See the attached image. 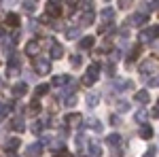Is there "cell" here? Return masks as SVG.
<instances>
[{"mask_svg":"<svg viewBox=\"0 0 159 157\" xmlns=\"http://www.w3.org/2000/svg\"><path fill=\"white\" fill-rule=\"evenodd\" d=\"M4 24L9 25V28H17V25H19V15H17V13H9V15L4 17Z\"/></svg>","mask_w":159,"mask_h":157,"instance_id":"19","label":"cell"},{"mask_svg":"<svg viewBox=\"0 0 159 157\" xmlns=\"http://www.w3.org/2000/svg\"><path fill=\"white\" fill-rule=\"evenodd\" d=\"M51 58H53V60H61V58H64V47H61L60 43H53V45H51V53H49Z\"/></svg>","mask_w":159,"mask_h":157,"instance_id":"10","label":"cell"},{"mask_svg":"<svg viewBox=\"0 0 159 157\" xmlns=\"http://www.w3.org/2000/svg\"><path fill=\"white\" fill-rule=\"evenodd\" d=\"M87 125H89L93 132H98V134L102 132V123H100V119H93V117H91V119H87Z\"/></svg>","mask_w":159,"mask_h":157,"instance_id":"27","label":"cell"},{"mask_svg":"<svg viewBox=\"0 0 159 157\" xmlns=\"http://www.w3.org/2000/svg\"><path fill=\"white\" fill-rule=\"evenodd\" d=\"M136 102H140V104H148L151 102V96H148L147 89H140V91H136Z\"/></svg>","mask_w":159,"mask_h":157,"instance_id":"20","label":"cell"},{"mask_svg":"<svg viewBox=\"0 0 159 157\" xmlns=\"http://www.w3.org/2000/svg\"><path fill=\"white\" fill-rule=\"evenodd\" d=\"M98 74H100V64H91V66L87 68V72L83 74L81 83L85 85V87H91V85L98 81Z\"/></svg>","mask_w":159,"mask_h":157,"instance_id":"1","label":"cell"},{"mask_svg":"<svg viewBox=\"0 0 159 157\" xmlns=\"http://www.w3.org/2000/svg\"><path fill=\"white\" fill-rule=\"evenodd\" d=\"M148 85H153V87H159V79H153V81H151Z\"/></svg>","mask_w":159,"mask_h":157,"instance_id":"45","label":"cell"},{"mask_svg":"<svg viewBox=\"0 0 159 157\" xmlns=\"http://www.w3.org/2000/svg\"><path fill=\"white\" fill-rule=\"evenodd\" d=\"M28 28H30L32 32H36V30H38V19H30V24H28Z\"/></svg>","mask_w":159,"mask_h":157,"instance_id":"41","label":"cell"},{"mask_svg":"<svg viewBox=\"0 0 159 157\" xmlns=\"http://www.w3.org/2000/svg\"><path fill=\"white\" fill-rule=\"evenodd\" d=\"M129 0H119V9H129Z\"/></svg>","mask_w":159,"mask_h":157,"instance_id":"42","label":"cell"},{"mask_svg":"<svg viewBox=\"0 0 159 157\" xmlns=\"http://www.w3.org/2000/svg\"><path fill=\"white\" fill-rule=\"evenodd\" d=\"M74 104H76V94H72V91L66 94L64 96V106H74Z\"/></svg>","mask_w":159,"mask_h":157,"instance_id":"28","label":"cell"},{"mask_svg":"<svg viewBox=\"0 0 159 157\" xmlns=\"http://www.w3.org/2000/svg\"><path fill=\"white\" fill-rule=\"evenodd\" d=\"M19 74V66L17 64H9V76H17Z\"/></svg>","mask_w":159,"mask_h":157,"instance_id":"36","label":"cell"},{"mask_svg":"<svg viewBox=\"0 0 159 157\" xmlns=\"http://www.w3.org/2000/svg\"><path fill=\"white\" fill-rule=\"evenodd\" d=\"M153 70H155V62H153V60H147V62L140 64V72H142V76H147V72L151 74Z\"/></svg>","mask_w":159,"mask_h":157,"instance_id":"18","label":"cell"},{"mask_svg":"<svg viewBox=\"0 0 159 157\" xmlns=\"http://www.w3.org/2000/svg\"><path fill=\"white\" fill-rule=\"evenodd\" d=\"M38 51H40V43H38V40H30V43L25 45V53L32 55V58H36Z\"/></svg>","mask_w":159,"mask_h":157,"instance_id":"7","label":"cell"},{"mask_svg":"<svg viewBox=\"0 0 159 157\" xmlns=\"http://www.w3.org/2000/svg\"><path fill=\"white\" fill-rule=\"evenodd\" d=\"M85 140H87V138L83 136V134H79V136H76V146H79V151L85 146Z\"/></svg>","mask_w":159,"mask_h":157,"instance_id":"38","label":"cell"},{"mask_svg":"<svg viewBox=\"0 0 159 157\" xmlns=\"http://www.w3.org/2000/svg\"><path fill=\"white\" fill-rule=\"evenodd\" d=\"M106 145L112 146V149L121 146V136H119V134H110V136H106Z\"/></svg>","mask_w":159,"mask_h":157,"instance_id":"22","label":"cell"},{"mask_svg":"<svg viewBox=\"0 0 159 157\" xmlns=\"http://www.w3.org/2000/svg\"><path fill=\"white\" fill-rule=\"evenodd\" d=\"M11 127L15 130V132H24V130H25V123H24V119H21V117H15V119L11 121Z\"/></svg>","mask_w":159,"mask_h":157,"instance_id":"25","label":"cell"},{"mask_svg":"<svg viewBox=\"0 0 159 157\" xmlns=\"http://www.w3.org/2000/svg\"><path fill=\"white\" fill-rule=\"evenodd\" d=\"M100 155H102V146H100V142L91 140V142H89V155L87 157H100Z\"/></svg>","mask_w":159,"mask_h":157,"instance_id":"15","label":"cell"},{"mask_svg":"<svg viewBox=\"0 0 159 157\" xmlns=\"http://www.w3.org/2000/svg\"><path fill=\"white\" fill-rule=\"evenodd\" d=\"M25 91H28V85H25V83H17V85H15V87L11 89L13 98H21V96H25Z\"/></svg>","mask_w":159,"mask_h":157,"instance_id":"14","label":"cell"},{"mask_svg":"<svg viewBox=\"0 0 159 157\" xmlns=\"http://www.w3.org/2000/svg\"><path fill=\"white\" fill-rule=\"evenodd\" d=\"M55 157H70V153H68V151L64 149V151H60V153H57V155H55Z\"/></svg>","mask_w":159,"mask_h":157,"instance_id":"44","label":"cell"},{"mask_svg":"<svg viewBox=\"0 0 159 157\" xmlns=\"http://www.w3.org/2000/svg\"><path fill=\"white\" fill-rule=\"evenodd\" d=\"M76 2L79 0H66V4H70V7H76Z\"/></svg>","mask_w":159,"mask_h":157,"instance_id":"47","label":"cell"},{"mask_svg":"<svg viewBox=\"0 0 159 157\" xmlns=\"http://www.w3.org/2000/svg\"><path fill=\"white\" fill-rule=\"evenodd\" d=\"M93 43H96V38H93V36H81L79 49H83V51H87V49H91V47H93Z\"/></svg>","mask_w":159,"mask_h":157,"instance_id":"17","label":"cell"},{"mask_svg":"<svg viewBox=\"0 0 159 157\" xmlns=\"http://www.w3.org/2000/svg\"><path fill=\"white\" fill-rule=\"evenodd\" d=\"M144 157H155V146H153V145L148 146V151L144 153Z\"/></svg>","mask_w":159,"mask_h":157,"instance_id":"43","label":"cell"},{"mask_svg":"<svg viewBox=\"0 0 159 157\" xmlns=\"http://www.w3.org/2000/svg\"><path fill=\"white\" fill-rule=\"evenodd\" d=\"M121 60V49H112L110 51V62H119Z\"/></svg>","mask_w":159,"mask_h":157,"instance_id":"34","label":"cell"},{"mask_svg":"<svg viewBox=\"0 0 159 157\" xmlns=\"http://www.w3.org/2000/svg\"><path fill=\"white\" fill-rule=\"evenodd\" d=\"M159 38V25H151L148 30H144L140 34V43H148V40H155Z\"/></svg>","mask_w":159,"mask_h":157,"instance_id":"4","label":"cell"},{"mask_svg":"<svg viewBox=\"0 0 159 157\" xmlns=\"http://www.w3.org/2000/svg\"><path fill=\"white\" fill-rule=\"evenodd\" d=\"M34 70H36V74H40V76L49 74V72H51V62L47 60V58H40V55H36V58H34Z\"/></svg>","mask_w":159,"mask_h":157,"instance_id":"2","label":"cell"},{"mask_svg":"<svg viewBox=\"0 0 159 157\" xmlns=\"http://www.w3.org/2000/svg\"><path fill=\"white\" fill-rule=\"evenodd\" d=\"M19 145H21V140H19L17 136H13V138H7V140H4V149H7V151H17Z\"/></svg>","mask_w":159,"mask_h":157,"instance_id":"9","label":"cell"},{"mask_svg":"<svg viewBox=\"0 0 159 157\" xmlns=\"http://www.w3.org/2000/svg\"><path fill=\"white\" fill-rule=\"evenodd\" d=\"M11 106H13V104H0V121L11 113Z\"/></svg>","mask_w":159,"mask_h":157,"instance_id":"31","label":"cell"},{"mask_svg":"<svg viewBox=\"0 0 159 157\" xmlns=\"http://www.w3.org/2000/svg\"><path fill=\"white\" fill-rule=\"evenodd\" d=\"M64 121H66L68 125H81V123H83V117H81L79 113H68V115L64 117Z\"/></svg>","mask_w":159,"mask_h":157,"instance_id":"8","label":"cell"},{"mask_svg":"<svg viewBox=\"0 0 159 157\" xmlns=\"http://www.w3.org/2000/svg\"><path fill=\"white\" fill-rule=\"evenodd\" d=\"M117 110H119V113H127V110H129V102H125V100L117 102Z\"/></svg>","mask_w":159,"mask_h":157,"instance_id":"33","label":"cell"},{"mask_svg":"<svg viewBox=\"0 0 159 157\" xmlns=\"http://www.w3.org/2000/svg\"><path fill=\"white\" fill-rule=\"evenodd\" d=\"M81 36V28H70L68 32H66V38H70V40H74V38Z\"/></svg>","mask_w":159,"mask_h":157,"instance_id":"30","label":"cell"},{"mask_svg":"<svg viewBox=\"0 0 159 157\" xmlns=\"http://www.w3.org/2000/svg\"><path fill=\"white\" fill-rule=\"evenodd\" d=\"M70 64L72 66H81L83 64V55H70Z\"/></svg>","mask_w":159,"mask_h":157,"instance_id":"35","label":"cell"},{"mask_svg":"<svg viewBox=\"0 0 159 157\" xmlns=\"http://www.w3.org/2000/svg\"><path fill=\"white\" fill-rule=\"evenodd\" d=\"M38 113H40V104H38V100H32V102L28 104V115L34 117V115H38Z\"/></svg>","mask_w":159,"mask_h":157,"instance_id":"26","label":"cell"},{"mask_svg":"<svg viewBox=\"0 0 159 157\" xmlns=\"http://www.w3.org/2000/svg\"><path fill=\"white\" fill-rule=\"evenodd\" d=\"M104 2H108V0H104Z\"/></svg>","mask_w":159,"mask_h":157,"instance_id":"49","label":"cell"},{"mask_svg":"<svg viewBox=\"0 0 159 157\" xmlns=\"http://www.w3.org/2000/svg\"><path fill=\"white\" fill-rule=\"evenodd\" d=\"M100 17H102V19H106V21H108V19H112V17H115V9H102V11H100Z\"/></svg>","mask_w":159,"mask_h":157,"instance_id":"29","label":"cell"},{"mask_svg":"<svg viewBox=\"0 0 159 157\" xmlns=\"http://www.w3.org/2000/svg\"><path fill=\"white\" fill-rule=\"evenodd\" d=\"M30 130H32L34 134H40L43 130H45V125H43V121H36V123H32V125H30Z\"/></svg>","mask_w":159,"mask_h":157,"instance_id":"32","label":"cell"},{"mask_svg":"<svg viewBox=\"0 0 159 157\" xmlns=\"http://www.w3.org/2000/svg\"><path fill=\"white\" fill-rule=\"evenodd\" d=\"M138 136L142 138V140H148V138H153V127L151 125H140V130H138Z\"/></svg>","mask_w":159,"mask_h":157,"instance_id":"13","label":"cell"},{"mask_svg":"<svg viewBox=\"0 0 159 157\" xmlns=\"http://www.w3.org/2000/svg\"><path fill=\"white\" fill-rule=\"evenodd\" d=\"M45 94H49V85H38L36 87V96H45Z\"/></svg>","mask_w":159,"mask_h":157,"instance_id":"37","label":"cell"},{"mask_svg":"<svg viewBox=\"0 0 159 157\" xmlns=\"http://www.w3.org/2000/svg\"><path fill=\"white\" fill-rule=\"evenodd\" d=\"M110 125H112V127H117V125H121V119H119L117 115H110Z\"/></svg>","mask_w":159,"mask_h":157,"instance_id":"40","label":"cell"},{"mask_svg":"<svg viewBox=\"0 0 159 157\" xmlns=\"http://www.w3.org/2000/svg\"><path fill=\"white\" fill-rule=\"evenodd\" d=\"M21 11H24L25 15H32V13L36 11V2H34V0H24V2H21Z\"/></svg>","mask_w":159,"mask_h":157,"instance_id":"16","label":"cell"},{"mask_svg":"<svg viewBox=\"0 0 159 157\" xmlns=\"http://www.w3.org/2000/svg\"><path fill=\"white\" fill-rule=\"evenodd\" d=\"M140 49H142V45H134V47H132L129 55H127V66H132V62L138 60V55H140Z\"/></svg>","mask_w":159,"mask_h":157,"instance_id":"21","label":"cell"},{"mask_svg":"<svg viewBox=\"0 0 159 157\" xmlns=\"http://www.w3.org/2000/svg\"><path fill=\"white\" fill-rule=\"evenodd\" d=\"M40 153H43V145L40 142H32V145L25 149V155L28 157H40Z\"/></svg>","mask_w":159,"mask_h":157,"instance_id":"6","label":"cell"},{"mask_svg":"<svg viewBox=\"0 0 159 157\" xmlns=\"http://www.w3.org/2000/svg\"><path fill=\"white\" fill-rule=\"evenodd\" d=\"M98 102H100V94H96V91L93 94H87V106L89 109H96Z\"/></svg>","mask_w":159,"mask_h":157,"instance_id":"24","label":"cell"},{"mask_svg":"<svg viewBox=\"0 0 159 157\" xmlns=\"http://www.w3.org/2000/svg\"><path fill=\"white\" fill-rule=\"evenodd\" d=\"M93 19H96V13H93V9L89 7V0H87L85 2V11H83V15H81V21H83V25H91Z\"/></svg>","mask_w":159,"mask_h":157,"instance_id":"5","label":"cell"},{"mask_svg":"<svg viewBox=\"0 0 159 157\" xmlns=\"http://www.w3.org/2000/svg\"><path fill=\"white\" fill-rule=\"evenodd\" d=\"M134 119H136V123H142V125H144V123H147V119H148V110L147 109H140L134 115Z\"/></svg>","mask_w":159,"mask_h":157,"instance_id":"23","label":"cell"},{"mask_svg":"<svg viewBox=\"0 0 159 157\" xmlns=\"http://www.w3.org/2000/svg\"><path fill=\"white\" fill-rule=\"evenodd\" d=\"M70 83V76L68 74H57V76H53V81H51V85L53 87H64V85Z\"/></svg>","mask_w":159,"mask_h":157,"instance_id":"11","label":"cell"},{"mask_svg":"<svg viewBox=\"0 0 159 157\" xmlns=\"http://www.w3.org/2000/svg\"><path fill=\"white\" fill-rule=\"evenodd\" d=\"M60 13H61L60 2H49V4H47V15H49V17H60Z\"/></svg>","mask_w":159,"mask_h":157,"instance_id":"12","label":"cell"},{"mask_svg":"<svg viewBox=\"0 0 159 157\" xmlns=\"http://www.w3.org/2000/svg\"><path fill=\"white\" fill-rule=\"evenodd\" d=\"M148 21V15L144 11H138V13H134L129 19H127V25H134V28H140V25H144Z\"/></svg>","mask_w":159,"mask_h":157,"instance_id":"3","label":"cell"},{"mask_svg":"<svg viewBox=\"0 0 159 157\" xmlns=\"http://www.w3.org/2000/svg\"><path fill=\"white\" fill-rule=\"evenodd\" d=\"M4 38H7V36H4V30H2V28H0V43H2V40H4Z\"/></svg>","mask_w":159,"mask_h":157,"instance_id":"48","label":"cell"},{"mask_svg":"<svg viewBox=\"0 0 159 157\" xmlns=\"http://www.w3.org/2000/svg\"><path fill=\"white\" fill-rule=\"evenodd\" d=\"M4 157H17V153H15V151H7V155Z\"/></svg>","mask_w":159,"mask_h":157,"instance_id":"46","label":"cell"},{"mask_svg":"<svg viewBox=\"0 0 159 157\" xmlns=\"http://www.w3.org/2000/svg\"><path fill=\"white\" fill-rule=\"evenodd\" d=\"M115 72H117V68H115V62H110L108 66H106V74H108V76H115Z\"/></svg>","mask_w":159,"mask_h":157,"instance_id":"39","label":"cell"}]
</instances>
